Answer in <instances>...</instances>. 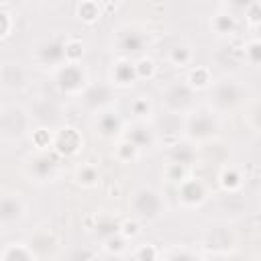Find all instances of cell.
I'll use <instances>...</instances> for the list:
<instances>
[{
    "instance_id": "8fae6325",
    "label": "cell",
    "mask_w": 261,
    "mask_h": 261,
    "mask_svg": "<svg viewBox=\"0 0 261 261\" xmlns=\"http://www.w3.org/2000/svg\"><path fill=\"white\" fill-rule=\"evenodd\" d=\"M84 147V137L75 126H59L53 133V143L51 149L59 157H73L82 151Z\"/></svg>"
},
{
    "instance_id": "83f0119b",
    "label": "cell",
    "mask_w": 261,
    "mask_h": 261,
    "mask_svg": "<svg viewBox=\"0 0 261 261\" xmlns=\"http://www.w3.org/2000/svg\"><path fill=\"white\" fill-rule=\"evenodd\" d=\"M130 114L135 116V120H141V122H147V118L153 116V104L147 96H137L130 100Z\"/></svg>"
},
{
    "instance_id": "60d3db41",
    "label": "cell",
    "mask_w": 261,
    "mask_h": 261,
    "mask_svg": "<svg viewBox=\"0 0 261 261\" xmlns=\"http://www.w3.org/2000/svg\"><path fill=\"white\" fill-rule=\"evenodd\" d=\"M249 120H251V126H253L255 130H259V133H261V102H257V104L253 106Z\"/></svg>"
},
{
    "instance_id": "f35d334b",
    "label": "cell",
    "mask_w": 261,
    "mask_h": 261,
    "mask_svg": "<svg viewBox=\"0 0 261 261\" xmlns=\"http://www.w3.org/2000/svg\"><path fill=\"white\" fill-rule=\"evenodd\" d=\"M245 20L249 24H261V2H247Z\"/></svg>"
},
{
    "instance_id": "ba28073f",
    "label": "cell",
    "mask_w": 261,
    "mask_h": 261,
    "mask_svg": "<svg viewBox=\"0 0 261 261\" xmlns=\"http://www.w3.org/2000/svg\"><path fill=\"white\" fill-rule=\"evenodd\" d=\"M35 61L41 67L59 69L67 63L65 57V41L63 39H45L35 47Z\"/></svg>"
},
{
    "instance_id": "e0dca14e",
    "label": "cell",
    "mask_w": 261,
    "mask_h": 261,
    "mask_svg": "<svg viewBox=\"0 0 261 261\" xmlns=\"http://www.w3.org/2000/svg\"><path fill=\"white\" fill-rule=\"evenodd\" d=\"M124 139H128L130 143H135L139 149H153V147L157 145V141H159V137H157V133H155V128H153V124L141 122V120H135V122L128 126Z\"/></svg>"
},
{
    "instance_id": "8992f818",
    "label": "cell",
    "mask_w": 261,
    "mask_h": 261,
    "mask_svg": "<svg viewBox=\"0 0 261 261\" xmlns=\"http://www.w3.org/2000/svg\"><path fill=\"white\" fill-rule=\"evenodd\" d=\"M147 45H149L147 33L143 29L135 27V24H122V27H118L112 33V47L124 59H130L135 55H141Z\"/></svg>"
},
{
    "instance_id": "cb8c5ba5",
    "label": "cell",
    "mask_w": 261,
    "mask_h": 261,
    "mask_svg": "<svg viewBox=\"0 0 261 261\" xmlns=\"http://www.w3.org/2000/svg\"><path fill=\"white\" fill-rule=\"evenodd\" d=\"M2 261H37L27 243H10L2 251Z\"/></svg>"
},
{
    "instance_id": "4dcf8cb0",
    "label": "cell",
    "mask_w": 261,
    "mask_h": 261,
    "mask_svg": "<svg viewBox=\"0 0 261 261\" xmlns=\"http://www.w3.org/2000/svg\"><path fill=\"white\" fill-rule=\"evenodd\" d=\"M84 51H86V45L82 39H67L65 41V57H67V63H80V59L84 57Z\"/></svg>"
},
{
    "instance_id": "b9f144b4",
    "label": "cell",
    "mask_w": 261,
    "mask_h": 261,
    "mask_svg": "<svg viewBox=\"0 0 261 261\" xmlns=\"http://www.w3.org/2000/svg\"><path fill=\"white\" fill-rule=\"evenodd\" d=\"M10 35V14L6 10H0V37H8Z\"/></svg>"
},
{
    "instance_id": "1f68e13d",
    "label": "cell",
    "mask_w": 261,
    "mask_h": 261,
    "mask_svg": "<svg viewBox=\"0 0 261 261\" xmlns=\"http://www.w3.org/2000/svg\"><path fill=\"white\" fill-rule=\"evenodd\" d=\"M77 16L84 22H96L100 18V6L96 2H82L77 6Z\"/></svg>"
},
{
    "instance_id": "f1b7e54d",
    "label": "cell",
    "mask_w": 261,
    "mask_h": 261,
    "mask_svg": "<svg viewBox=\"0 0 261 261\" xmlns=\"http://www.w3.org/2000/svg\"><path fill=\"white\" fill-rule=\"evenodd\" d=\"M139 153H141V149H139L135 143H130L128 139L118 141L116 147H114V157H116L120 163H133V161L139 157Z\"/></svg>"
},
{
    "instance_id": "836d02e7",
    "label": "cell",
    "mask_w": 261,
    "mask_h": 261,
    "mask_svg": "<svg viewBox=\"0 0 261 261\" xmlns=\"http://www.w3.org/2000/svg\"><path fill=\"white\" fill-rule=\"evenodd\" d=\"M163 261H202V257L190 249H171L165 253Z\"/></svg>"
},
{
    "instance_id": "4fadbf2b",
    "label": "cell",
    "mask_w": 261,
    "mask_h": 261,
    "mask_svg": "<svg viewBox=\"0 0 261 261\" xmlns=\"http://www.w3.org/2000/svg\"><path fill=\"white\" fill-rule=\"evenodd\" d=\"M0 84L8 92H20L29 86V71L22 63L4 61L0 67Z\"/></svg>"
},
{
    "instance_id": "7402d4cb",
    "label": "cell",
    "mask_w": 261,
    "mask_h": 261,
    "mask_svg": "<svg viewBox=\"0 0 261 261\" xmlns=\"http://www.w3.org/2000/svg\"><path fill=\"white\" fill-rule=\"evenodd\" d=\"M196 161V149L192 141H175L169 145V163H177V165H192Z\"/></svg>"
},
{
    "instance_id": "2e32d148",
    "label": "cell",
    "mask_w": 261,
    "mask_h": 261,
    "mask_svg": "<svg viewBox=\"0 0 261 261\" xmlns=\"http://www.w3.org/2000/svg\"><path fill=\"white\" fill-rule=\"evenodd\" d=\"M24 216V202L18 194H12V192H4L2 198H0V220H2V226H10V224H16L20 222Z\"/></svg>"
},
{
    "instance_id": "9c48e42d",
    "label": "cell",
    "mask_w": 261,
    "mask_h": 261,
    "mask_svg": "<svg viewBox=\"0 0 261 261\" xmlns=\"http://www.w3.org/2000/svg\"><path fill=\"white\" fill-rule=\"evenodd\" d=\"M202 243L208 251L212 253H228L237 245V234L234 230L224 224V222H214L204 230Z\"/></svg>"
},
{
    "instance_id": "7a4b0ae2",
    "label": "cell",
    "mask_w": 261,
    "mask_h": 261,
    "mask_svg": "<svg viewBox=\"0 0 261 261\" xmlns=\"http://www.w3.org/2000/svg\"><path fill=\"white\" fill-rule=\"evenodd\" d=\"M33 116L20 104H2L0 108V135L4 141H20L31 133Z\"/></svg>"
},
{
    "instance_id": "3957f363",
    "label": "cell",
    "mask_w": 261,
    "mask_h": 261,
    "mask_svg": "<svg viewBox=\"0 0 261 261\" xmlns=\"http://www.w3.org/2000/svg\"><path fill=\"white\" fill-rule=\"evenodd\" d=\"M245 92L247 88L241 84V80L237 77H220V80H214L212 86L208 88V98H210V108L212 110H228V108H234L243 102L245 98Z\"/></svg>"
},
{
    "instance_id": "484cf974",
    "label": "cell",
    "mask_w": 261,
    "mask_h": 261,
    "mask_svg": "<svg viewBox=\"0 0 261 261\" xmlns=\"http://www.w3.org/2000/svg\"><path fill=\"white\" fill-rule=\"evenodd\" d=\"M186 82L192 86V90H208L210 86H212V73H210V69L208 67H202V65H196V67H192L190 69V73H188V77H186Z\"/></svg>"
},
{
    "instance_id": "d4e9b609",
    "label": "cell",
    "mask_w": 261,
    "mask_h": 261,
    "mask_svg": "<svg viewBox=\"0 0 261 261\" xmlns=\"http://www.w3.org/2000/svg\"><path fill=\"white\" fill-rule=\"evenodd\" d=\"M73 179L84 188H92L100 181V171L94 163H80L73 171Z\"/></svg>"
},
{
    "instance_id": "5b68a950",
    "label": "cell",
    "mask_w": 261,
    "mask_h": 261,
    "mask_svg": "<svg viewBox=\"0 0 261 261\" xmlns=\"http://www.w3.org/2000/svg\"><path fill=\"white\" fill-rule=\"evenodd\" d=\"M220 130V118L218 112L212 108H194L190 114H186V139L196 141H208Z\"/></svg>"
},
{
    "instance_id": "30bf717a",
    "label": "cell",
    "mask_w": 261,
    "mask_h": 261,
    "mask_svg": "<svg viewBox=\"0 0 261 261\" xmlns=\"http://www.w3.org/2000/svg\"><path fill=\"white\" fill-rule=\"evenodd\" d=\"M82 104L92 110V112H104L110 110V106L114 104V86L106 84V82H98V84H90L84 94L80 96Z\"/></svg>"
},
{
    "instance_id": "ab89813d",
    "label": "cell",
    "mask_w": 261,
    "mask_h": 261,
    "mask_svg": "<svg viewBox=\"0 0 261 261\" xmlns=\"http://www.w3.org/2000/svg\"><path fill=\"white\" fill-rule=\"evenodd\" d=\"M120 234H122L126 241H128L130 237H137V234H139V222H137V218L120 222Z\"/></svg>"
},
{
    "instance_id": "f546056e",
    "label": "cell",
    "mask_w": 261,
    "mask_h": 261,
    "mask_svg": "<svg viewBox=\"0 0 261 261\" xmlns=\"http://www.w3.org/2000/svg\"><path fill=\"white\" fill-rule=\"evenodd\" d=\"M220 186L226 190V192H237L241 186H243V177L237 169L232 167H226L222 173H220Z\"/></svg>"
},
{
    "instance_id": "d590c367",
    "label": "cell",
    "mask_w": 261,
    "mask_h": 261,
    "mask_svg": "<svg viewBox=\"0 0 261 261\" xmlns=\"http://www.w3.org/2000/svg\"><path fill=\"white\" fill-rule=\"evenodd\" d=\"M126 239L118 232V234H114V237H110V239H106L104 241V249L108 251V253H114V255H120V253H124L126 251Z\"/></svg>"
},
{
    "instance_id": "5bb4252c",
    "label": "cell",
    "mask_w": 261,
    "mask_h": 261,
    "mask_svg": "<svg viewBox=\"0 0 261 261\" xmlns=\"http://www.w3.org/2000/svg\"><path fill=\"white\" fill-rule=\"evenodd\" d=\"M57 155H49L47 151H39L27 163V171L35 181H47L57 173Z\"/></svg>"
},
{
    "instance_id": "9a60e30c",
    "label": "cell",
    "mask_w": 261,
    "mask_h": 261,
    "mask_svg": "<svg viewBox=\"0 0 261 261\" xmlns=\"http://www.w3.org/2000/svg\"><path fill=\"white\" fill-rule=\"evenodd\" d=\"M153 128L157 133V137H169V139H177L179 135L186 133V116L184 114H173V112H163L159 116L153 118Z\"/></svg>"
},
{
    "instance_id": "52a82bcc",
    "label": "cell",
    "mask_w": 261,
    "mask_h": 261,
    "mask_svg": "<svg viewBox=\"0 0 261 261\" xmlns=\"http://www.w3.org/2000/svg\"><path fill=\"white\" fill-rule=\"evenodd\" d=\"M55 82L61 92L75 94V96H82L84 90L90 86L88 69L82 63H65L63 67H59L55 71Z\"/></svg>"
},
{
    "instance_id": "d6a6232c",
    "label": "cell",
    "mask_w": 261,
    "mask_h": 261,
    "mask_svg": "<svg viewBox=\"0 0 261 261\" xmlns=\"http://www.w3.org/2000/svg\"><path fill=\"white\" fill-rule=\"evenodd\" d=\"M133 255H135L137 261H157L159 251H157V247H155L153 243H143V245H139V247L135 249Z\"/></svg>"
},
{
    "instance_id": "8d00e7d4",
    "label": "cell",
    "mask_w": 261,
    "mask_h": 261,
    "mask_svg": "<svg viewBox=\"0 0 261 261\" xmlns=\"http://www.w3.org/2000/svg\"><path fill=\"white\" fill-rule=\"evenodd\" d=\"M163 175H165V179L175 181V184H181V181L188 177V175H186V167H184V165H177V163H167Z\"/></svg>"
},
{
    "instance_id": "74e56055",
    "label": "cell",
    "mask_w": 261,
    "mask_h": 261,
    "mask_svg": "<svg viewBox=\"0 0 261 261\" xmlns=\"http://www.w3.org/2000/svg\"><path fill=\"white\" fill-rule=\"evenodd\" d=\"M135 67H137V75H139V80H149V77H153V73H155V63H153V59H149V57H141L139 61H135Z\"/></svg>"
},
{
    "instance_id": "44dd1931",
    "label": "cell",
    "mask_w": 261,
    "mask_h": 261,
    "mask_svg": "<svg viewBox=\"0 0 261 261\" xmlns=\"http://www.w3.org/2000/svg\"><path fill=\"white\" fill-rule=\"evenodd\" d=\"M33 120H37L43 128H53V124L59 120V108L55 106V102L51 100H41L37 102V106L31 110Z\"/></svg>"
},
{
    "instance_id": "6da1fadb",
    "label": "cell",
    "mask_w": 261,
    "mask_h": 261,
    "mask_svg": "<svg viewBox=\"0 0 261 261\" xmlns=\"http://www.w3.org/2000/svg\"><path fill=\"white\" fill-rule=\"evenodd\" d=\"M128 208L137 220H157L165 212V200L153 186H139L128 196Z\"/></svg>"
},
{
    "instance_id": "603a6c76",
    "label": "cell",
    "mask_w": 261,
    "mask_h": 261,
    "mask_svg": "<svg viewBox=\"0 0 261 261\" xmlns=\"http://www.w3.org/2000/svg\"><path fill=\"white\" fill-rule=\"evenodd\" d=\"M210 27L216 35H222V37L232 35L237 31V16L232 12H216L210 20Z\"/></svg>"
},
{
    "instance_id": "e575fe53",
    "label": "cell",
    "mask_w": 261,
    "mask_h": 261,
    "mask_svg": "<svg viewBox=\"0 0 261 261\" xmlns=\"http://www.w3.org/2000/svg\"><path fill=\"white\" fill-rule=\"evenodd\" d=\"M245 57L253 65H261V39H253L245 45Z\"/></svg>"
},
{
    "instance_id": "7c38bea8",
    "label": "cell",
    "mask_w": 261,
    "mask_h": 261,
    "mask_svg": "<svg viewBox=\"0 0 261 261\" xmlns=\"http://www.w3.org/2000/svg\"><path fill=\"white\" fill-rule=\"evenodd\" d=\"M177 200L186 208H200L208 200V188L198 177H186L177 184Z\"/></svg>"
},
{
    "instance_id": "4316f807",
    "label": "cell",
    "mask_w": 261,
    "mask_h": 261,
    "mask_svg": "<svg viewBox=\"0 0 261 261\" xmlns=\"http://www.w3.org/2000/svg\"><path fill=\"white\" fill-rule=\"evenodd\" d=\"M167 59H169V63L175 65V67H188V65L192 63V59H194V51H192L190 45H184V43H181V45H175L173 49H169Z\"/></svg>"
},
{
    "instance_id": "277c9868",
    "label": "cell",
    "mask_w": 261,
    "mask_h": 261,
    "mask_svg": "<svg viewBox=\"0 0 261 261\" xmlns=\"http://www.w3.org/2000/svg\"><path fill=\"white\" fill-rule=\"evenodd\" d=\"M161 104L165 112L186 116L196 108V90L186 80H173L161 90Z\"/></svg>"
},
{
    "instance_id": "d6986e66",
    "label": "cell",
    "mask_w": 261,
    "mask_h": 261,
    "mask_svg": "<svg viewBox=\"0 0 261 261\" xmlns=\"http://www.w3.org/2000/svg\"><path fill=\"white\" fill-rule=\"evenodd\" d=\"M137 80H139V75H137L135 61L120 57L116 63H112V69H110V84H112V86L126 88V86H130V84H135Z\"/></svg>"
},
{
    "instance_id": "ac0fdd59",
    "label": "cell",
    "mask_w": 261,
    "mask_h": 261,
    "mask_svg": "<svg viewBox=\"0 0 261 261\" xmlns=\"http://www.w3.org/2000/svg\"><path fill=\"white\" fill-rule=\"evenodd\" d=\"M94 124H96V133L100 137H104V139H112V137L120 135L122 128H124L122 116L116 110H112V108L110 110H104V112H98Z\"/></svg>"
},
{
    "instance_id": "ffe728a7",
    "label": "cell",
    "mask_w": 261,
    "mask_h": 261,
    "mask_svg": "<svg viewBox=\"0 0 261 261\" xmlns=\"http://www.w3.org/2000/svg\"><path fill=\"white\" fill-rule=\"evenodd\" d=\"M29 249L35 253L37 259H43V257H49L53 255V251L57 249V239L49 232V230H39L35 232L31 239H29Z\"/></svg>"
}]
</instances>
